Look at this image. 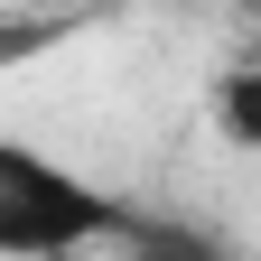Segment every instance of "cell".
I'll return each mask as SVG.
<instances>
[{"instance_id": "7a4b0ae2", "label": "cell", "mask_w": 261, "mask_h": 261, "mask_svg": "<svg viewBox=\"0 0 261 261\" xmlns=\"http://www.w3.org/2000/svg\"><path fill=\"white\" fill-rule=\"evenodd\" d=\"M112 252H121V261H243L215 224H196V215H149V205H130V224H121Z\"/></svg>"}, {"instance_id": "3957f363", "label": "cell", "mask_w": 261, "mask_h": 261, "mask_svg": "<svg viewBox=\"0 0 261 261\" xmlns=\"http://www.w3.org/2000/svg\"><path fill=\"white\" fill-rule=\"evenodd\" d=\"M205 112L224 130V149H261V65H224L215 93H205Z\"/></svg>"}, {"instance_id": "6da1fadb", "label": "cell", "mask_w": 261, "mask_h": 261, "mask_svg": "<svg viewBox=\"0 0 261 261\" xmlns=\"http://www.w3.org/2000/svg\"><path fill=\"white\" fill-rule=\"evenodd\" d=\"M121 224H130V205L103 177L0 130V261H84V252L121 243Z\"/></svg>"}]
</instances>
